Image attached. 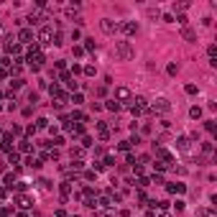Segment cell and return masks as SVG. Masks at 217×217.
<instances>
[{"label": "cell", "instance_id": "3", "mask_svg": "<svg viewBox=\"0 0 217 217\" xmlns=\"http://www.w3.org/2000/svg\"><path fill=\"white\" fill-rule=\"evenodd\" d=\"M102 31L105 33H113V31H118V28H120V23H115V20H110V18H102Z\"/></svg>", "mask_w": 217, "mask_h": 217}, {"label": "cell", "instance_id": "14", "mask_svg": "<svg viewBox=\"0 0 217 217\" xmlns=\"http://www.w3.org/2000/svg\"><path fill=\"white\" fill-rule=\"evenodd\" d=\"M51 44H56V46H61V44H64V36H61V33H56V36H54V41H51Z\"/></svg>", "mask_w": 217, "mask_h": 217}, {"label": "cell", "instance_id": "16", "mask_svg": "<svg viewBox=\"0 0 217 217\" xmlns=\"http://www.w3.org/2000/svg\"><path fill=\"white\" fill-rule=\"evenodd\" d=\"M159 156H161L164 161H171V156H169V151H164V148H159Z\"/></svg>", "mask_w": 217, "mask_h": 217}, {"label": "cell", "instance_id": "17", "mask_svg": "<svg viewBox=\"0 0 217 217\" xmlns=\"http://www.w3.org/2000/svg\"><path fill=\"white\" fill-rule=\"evenodd\" d=\"M18 148H20L23 153H26V151H31V146H28V140H20V146H18Z\"/></svg>", "mask_w": 217, "mask_h": 217}, {"label": "cell", "instance_id": "2", "mask_svg": "<svg viewBox=\"0 0 217 217\" xmlns=\"http://www.w3.org/2000/svg\"><path fill=\"white\" fill-rule=\"evenodd\" d=\"M153 110H156V113H169V110H171V105H169V100H166V97H159V100L153 102Z\"/></svg>", "mask_w": 217, "mask_h": 217}, {"label": "cell", "instance_id": "9", "mask_svg": "<svg viewBox=\"0 0 217 217\" xmlns=\"http://www.w3.org/2000/svg\"><path fill=\"white\" fill-rule=\"evenodd\" d=\"M15 202H18V207H31V199L23 197V194H20V197H15Z\"/></svg>", "mask_w": 217, "mask_h": 217}, {"label": "cell", "instance_id": "21", "mask_svg": "<svg viewBox=\"0 0 217 217\" xmlns=\"http://www.w3.org/2000/svg\"><path fill=\"white\" fill-rule=\"evenodd\" d=\"M161 217H169V215H161Z\"/></svg>", "mask_w": 217, "mask_h": 217}, {"label": "cell", "instance_id": "10", "mask_svg": "<svg viewBox=\"0 0 217 217\" xmlns=\"http://www.w3.org/2000/svg\"><path fill=\"white\" fill-rule=\"evenodd\" d=\"M169 191H171V194H181V191H184V184H169Z\"/></svg>", "mask_w": 217, "mask_h": 217}, {"label": "cell", "instance_id": "4", "mask_svg": "<svg viewBox=\"0 0 217 217\" xmlns=\"http://www.w3.org/2000/svg\"><path fill=\"white\" fill-rule=\"evenodd\" d=\"M176 146H179V151H181V153H191V143H189L186 135H181V138L176 140Z\"/></svg>", "mask_w": 217, "mask_h": 217}, {"label": "cell", "instance_id": "8", "mask_svg": "<svg viewBox=\"0 0 217 217\" xmlns=\"http://www.w3.org/2000/svg\"><path fill=\"white\" fill-rule=\"evenodd\" d=\"M18 38H20V41H23V44H28V41H31V38H33V33L28 31V28H23V31L18 33Z\"/></svg>", "mask_w": 217, "mask_h": 217}, {"label": "cell", "instance_id": "12", "mask_svg": "<svg viewBox=\"0 0 217 217\" xmlns=\"http://www.w3.org/2000/svg\"><path fill=\"white\" fill-rule=\"evenodd\" d=\"M105 107H107V110H113V113H118V110H120V102H118V100H110Z\"/></svg>", "mask_w": 217, "mask_h": 217}, {"label": "cell", "instance_id": "13", "mask_svg": "<svg viewBox=\"0 0 217 217\" xmlns=\"http://www.w3.org/2000/svg\"><path fill=\"white\" fill-rule=\"evenodd\" d=\"M181 36H184L186 41H194V38H197V33L191 31V28H184V33H181Z\"/></svg>", "mask_w": 217, "mask_h": 217}, {"label": "cell", "instance_id": "20", "mask_svg": "<svg viewBox=\"0 0 217 217\" xmlns=\"http://www.w3.org/2000/svg\"><path fill=\"white\" fill-rule=\"evenodd\" d=\"M69 191H72V186H69V184H61V194H64V197H66Z\"/></svg>", "mask_w": 217, "mask_h": 217}, {"label": "cell", "instance_id": "7", "mask_svg": "<svg viewBox=\"0 0 217 217\" xmlns=\"http://www.w3.org/2000/svg\"><path fill=\"white\" fill-rule=\"evenodd\" d=\"M115 97H118V100H128V97H130V89L128 87H118L115 89Z\"/></svg>", "mask_w": 217, "mask_h": 217}, {"label": "cell", "instance_id": "5", "mask_svg": "<svg viewBox=\"0 0 217 217\" xmlns=\"http://www.w3.org/2000/svg\"><path fill=\"white\" fill-rule=\"evenodd\" d=\"M38 41H41V44H51V28H41V31H38Z\"/></svg>", "mask_w": 217, "mask_h": 217}, {"label": "cell", "instance_id": "15", "mask_svg": "<svg viewBox=\"0 0 217 217\" xmlns=\"http://www.w3.org/2000/svg\"><path fill=\"white\" fill-rule=\"evenodd\" d=\"M189 115H191V118H194V120H197L199 115H202V110H199V107H191V110H189Z\"/></svg>", "mask_w": 217, "mask_h": 217}, {"label": "cell", "instance_id": "19", "mask_svg": "<svg viewBox=\"0 0 217 217\" xmlns=\"http://www.w3.org/2000/svg\"><path fill=\"white\" fill-rule=\"evenodd\" d=\"M204 128H207V130L212 133V130H215V120H207V123H204Z\"/></svg>", "mask_w": 217, "mask_h": 217}, {"label": "cell", "instance_id": "11", "mask_svg": "<svg viewBox=\"0 0 217 217\" xmlns=\"http://www.w3.org/2000/svg\"><path fill=\"white\" fill-rule=\"evenodd\" d=\"M97 130H100V138H107V125H105V123H97Z\"/></svg>", "mask_w": 217, "mask_h": 217}, {"label": "cell", "instance_id": "18", "mask_svg": "<svg viewBox=\"0 0 217 217\" xmlns=\"http://www.w3.org/2000/svg\"><path fill=\"white\" fill-rule=\"evenodd\" d=\"M186 92L189 95H197V84H186Z\"/></svg>", "mask_w": 217, "mask_h": 217}, {"label": "cell", "instance_id": "6", "mask_svg": "<svg viewBox=\"0 0 217 217\" xmlns=\"http://www.w3.org/2000/svg\"><path fill=\"white\" fill-rule=\"evenodd\" d=\"M120 28H123V31L128 33V36H130V33H135V31H138V26H135L133 20H128V23H120Z\"/></svg>", "mask_w": 217, "mask_h": 217}, {"label": "cell", "instance_id": "1", "mask_svg": "<svg viewBox=\"0 0 217 217\" xmlns=\"http://www.w3.org/2000/svg\"><path fill=\"white\" fill-rule=\"evenodd\" d=\"M133 46H130V41H118L115 44V56L120 59V61H128V59H133Z\"/></svg>", "mask_w": 217, "mask_h": 217}]
</instances>
